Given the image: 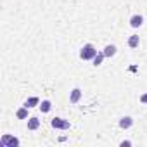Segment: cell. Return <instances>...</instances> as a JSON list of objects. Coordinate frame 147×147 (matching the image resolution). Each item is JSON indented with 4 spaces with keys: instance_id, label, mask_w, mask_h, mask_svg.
<instances>
[{
    "instance_id": "obj_1",
    "label": "cell",
    "mask_w": 147,
    "mask_h": 147,
    "mask_svg": "<svg viewBox=\"0 0 147 147\" xmlns=\"http://www.w3.org/2000/svg\"><path fill=\"white\" fill-rule=\"evenodd\" d=\"M95 55H97V49H95L92 43H85V45L82 47V50H80V57H82L83 61H92Z\"/></svg>"
},
{
    "instance_id": "obj_2",
    "label": "cell",
    "mask_w": 147,
    "mask_h": 147,
    "mask_svg": "<svg viewBox=\"0 0 147 147\" xmlns=\"http://www.w3.org/2000/svg\"><path fill=\"white\" fill-rule=\"evenodd\" d=\"M0 144H2V147H18L19 145V138L12 137V135H2Z\"/></svg>"
},
{
    "instance_id": "obj_3",
    "label": "cell",
    "mask_w": 147,
    "mask_h": 147,
    "mask_svg": "<svg viewBox=\"0 0 147 147\" xmlns=\"http://www.w3.org/2000/svg\"><path fill=\"white\" fill-rule=\"evenodd\" d=\"M50 125H52V128H55V130H69V126H71V123H69L67 119H64V118H54V119L50 121Z\"/></svg>"
},
{
    "instance_id": "obj_4",
    "label": "cell",
    "mask_w": 147,
    "mask_h": 147,
    "mask_svg": "<svg viewBox=\"0 0 147 147\" xmlns=\"http://www.w3.org/2000/svg\"><path fill=\"white\" fill-rule=\"evenodd\" d=\"M82 95H83V92H82L80 88H73L71 94H69V102H71V104H78L80 99H82Z\"/></svg>"
},
{
    "instance_id": "obj_5",
    "label": "cell",
    "mask_w": 147,
    "mask_h": 147,
    "mask_svg": "<svg viewBox=\"0 0 147 147\" xmlns=\"http://www.w3.org/2000/svg\"><path fill=\"white\" fill-rule=\"evenodd\" d=\"M133 126V118L131 116H123L121 119H119V128L121 130H128V128H131Z\"/></svg>"
},
{
    "instance_id": "obj_6",
    "label": "cell",
    "mask_w": 147,
    "mask_h": 147,
    "mask_svg": "<svg viewBox=\"0 0 147 147\" xmlns=\"http://www.w3.org/2000/svg\"><path fill=\"white\" fill-rule=\"evenodd\" d=\"M142 24H144V16L135 14V16L130 18V26H131V28H140Z\"/></svg>"
},
{
    "instance_id": "obj_7",
    "label": "cell",
    "mask_w": 147,
    "mask_h": 147,
    "mask_svg": "<svg viewBox=\"0 0 147 147\" xmlns=\"http://www.w3.org/2000/svg\"><path fill=\"white\" fill-rule=\"evenodd\" d=\"M40 128V119L36 118V116H31V118H28V130H38Z\"/></svg>"
},
{
    "instance_id": "obj_8",
    "label": "cell",
    "mask_w": 147,
    "mask_h": 147,
    "mask_svg": "<svg viewBox=\"0 0 147 147\" xmlns=\"http://www.w3.org/2000/svg\"><path fill=\"white\" fill-rule=\"evenodd\" d=\"M102 52H104V55H106V57H114V55H116V52H118V49H116V45H113V43H111V45H106Z\"/></svg>"
},
{
    "instance_id": "obj_9",
    "label": "cell",
    "mask_w": 147,
    "mask_h": 147,
    "mask_svg": "<svg viewBox=\"0 0 147 147\" xmlns=\"http://www.w3.org/2000/svg\"><path fill=\"white\" fill-rule=\"evenodd\" d=\"M23 106H26V107L33 109V107L40 106V99H38V97H30V99H26V100H24V104H23Z\"/></svg>"
},
{
    "instance_id": "obj_10",
    "label": "cell",
    "mask_w": 147,
    "mask_h": 147,
    "mask_svg": "<svg viewBox=\"0 0 147 147\" xmlns=\"http://www.w3.org/2000/svg\"><path fill=\"white\" fill-rule=\"evenodd\" d=\"M38 107H40V111H42L43 114H47V113H50V109H52V102H50L49 99H45V100H42V102H40V106H38Z\"/></svg>"
},
{
    "instance_id": "obj_11",
    "label": "cell",
    "mask_w": 147,
    "mask_h": 147,
    "mask_svg": "<svg viewBox=\"0 0 147 147\" xmlns=\"http://www.w3.org/2000/svg\"><path fill=\"white\" fill-rule=\"evenodd\" d=\"M140 45V36L138 35H131L130 38H128V47L130 49H137Z\"/></svg>"
},
{
    "instance_id": "obj_12",
    "label": "cell",
    "mask_w": 147,
    "mask_h": 147,
    "mask_svg": "<svg viewBox=\"0 0 147 147\" xmlns=\"http://www.w3.org/2000/svg\"><path fill=\"white\" fill-rule=\"evenodd\" d=\"M28 111H30V107H26V106L19 107V109L16 111V116H18V119H28Z\"/></svg>"
},
{
    "instance_id": "obj_13",
    "label": "cell",
    "mask_w": 147,
    "mask_h": 147,
    "mask_svg": "<svg viewBox=\"0 0 147 147\" xmlns=\"http://www.w3.org/2000/svg\"><path fill=\"white\" fill-rule=\"evenodd\" d=\"M104 57H106V55H104V52H97V55L92 59L94 66H95V67H97V66H100V64H102V61H104Z\"/></svg>"
},
{
    "instance_id": "obj_14",
    "label": "cell",
    "mask_w": 147,
    "mask_h": 147,
    "mask_svg": "<svg viewBox=\"0 0 147 147\" xmlns=\"http://www.w3.org/2000/svg\"><path fill=\"white\" fill-rule=\"evenodd\" d=\"M119 145H121V147H130V145H131V142H130V140H123Z\"/></svg>"
},
{
    "instance_id": "obj_15",
    "label": "cell",
    "mask_w": 147,
    "mask_h": 147,
    "mask_svg": "<svg viewBox=\"0 0 147 147\" xmlns=\"http://www.w3.org/2000/svg\"><path fill=\"white\" fill-rule=\"evenodd\" d=\"M140 102H142V104H147V94H144V95L140 97Z\"/></svg>"
}]
</instances>
